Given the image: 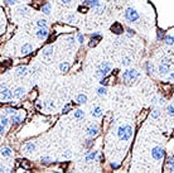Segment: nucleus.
Wrapping results in <instances>:
<instances>
[{
	"mask_svg": "<svg viewBox=\"0 0 174 173\" xmlns=\"http://www.w3.org/2000/svg\"><path fill=\"white\" fill-rule=\"evenodd\" d=\"M110 72H111V63L107 62V61H104V62L99 66V68L96 70V76L102 80V78H105Z\"/></svg>",
	"mask_w": 174,
	"mask_h": 173,
	"instance_id": "obj_2",
	"label": "nucleus"
},
{
	"mask_svg": "<svg viewBox=\"0 0 174 173\" xmlns=\"http://www.w3.org/2000/svg\"><path fill=\"white\" fill-rule=\"evenodd\" d=\"M76 101H77V104H86L87 96L85 93H79V95H77V97H76Z\"/></svg>",
	"mask_w": 174,
	"mask_h": 173,
	"instance_id": "obj_24",
	"label": "nucleus"
},
{
	"mask_svg": "<svg viewBox=\"0 0 174 173\" xmlns=\"http://www.w3.org/2000/svg\"><path fill=\"white\" fill-rule=\"evenodd\" d=\"M37 25L39 28H47V20L46 19H38L37 20Z\"/></svg>",
	"mask_w": 174,
	"mask_h": 173,
	"instance_id": "obj_32",
	"label": "nucleus"
},
{
	"mask_svg": "<svg viewBox=\"0 0 174 173\" xmlns=\"http://www.w3.org/2000/svg\"><path fill=\"white\" fill-rule=\"evenodd\" d=\"M33 51V46L30 44V43H25V44L22 46V49H20V53H22V56H26L29 54L30 52Z\"/></svg>",
	"mask_w": 174,
	"mask_h": 173,
	"instance_id": "obj_9",
	"label": "nucleus"
},
{
	"mask_svg": "<svg viewBox=\"0 0 174 173\" xmlns=\"http://www.w3.org/2000/svg\"><path fill=\"white\" fill-rule=\"evenodd\" d=\"M96 10V14H102L105 11V9L102 7H100V8H97V9H95Z\"/></svg>",
	"mask_w": 174,
	"mask_h": 173,
	"instance_id": "obj_42",
	"label": "nucleus"
},
{
	"mask_svg": "<svg viewBox=\"0 0 174 173\" xmlns=\"http://www.w3.org/2000/svg\"><path fill=\"white\" fill-rule=\"evenodd\" d=\"M4 113H5V115H14V114L17 113V110L14 109V107H5L4 109Z\"/></svg>",
	"mask_w": 174,
	"mask_h": 173,
	"instance_id": "obj_31",
	"label": "nucleus"
},
{
	"mask_svg": "<svg viewBox=\"0 0 174 173\" xmlns=\"http://www.w3.org/2000/svg\"><path fill=\"white\" fill-rule=\"evenodd\" d=\"M167 111H168V115L169 116H174V105H168Z\"/></svg>",
	"mask_w": 174,
	"mask_h": 173,
	"instance_id": "obj_33",
	"label": "nucleus"
},
{
	"mask_svg": "<svg viewBox=\"0 0 174 173\" xmlns=\"http://www.w3.org/2000/svg\"><path fill=\"white\" fill-rule=\"evenodd\" d=\"M77 40H78L79 43H83V40H85V37L82 36V34H78V36H77Z\"/></svg>",
	"mask_w": 174,
	"mask_h": 173,
	"instance_id": "obj_43",
	"label": "nucleus"
},
{
	"mask_svg": "<svg viewBox=\"0 0 174 173\" xmlns=\"http://www.w3.org/2000/svg\"><path fill=\"white\" fill-rule=\"evenodd\" d=\"M81 1H82V3H83V4H85V5H86V4H87V3H88V1H90V0H81Z\"/></svg>",
	"mask_w": 174,
	"mask_h": 173,
	"instance_id": "obj_51",
	"label": "nucleus"
},
{
	"mask_svg": "<svg viewBox=\"0 0 174 173\" xmlns=\"http://www.w3.org/2000/svg\"><path fill=\"white\" fill-rule=\"evenodd\" d=\"M164 154H165V152H164V149L160 148V146H154V148L152 149V157L154 158L155 160H161L164 158Z\"/></svg>",
	"mask_w": 174,
	"mask_h": 173,
	"instance_id": "obj_6",
	"label": "nucleus"
},
{
	"mask_svg": "<svg viewBox=\"0 0 174 173\" xmlns=\"http://www.w3.org/2000/svg\"><path fill=\"white\" fill-rule=\"evenodd\" d=\"M73 116H75V119H77V120L83 119L85 118V111L81 110V109H77L75 111V114H73Z\"/></svg>",
	"mask_w": 174,
	"mask_h": 173,
	"instance_id": "obj_25",
	"label": "nucleus"
},
{
	"mask_svg": "<svg viewBox=\"0 0 174 173\" xmlns=\"http://www.w3.org/2000/svg\"><path fill=\"white\" fill-rule=\"evenodd\" d=\"M124 17H125V19L128 20L129 23H136L140 18L138 10H135L134 8H128V9L124 11Z\"/></svg>",
	"mask_w": 174,
	"mask_h": 173,
	"instance_id": "obj_4",
	"label": "nucleus"
},
{
	"mask_svg": "<svg viewBox=\"0 0 174 173\" xmlns=\"http://www.w3.org/2000/svg\"><path fill=\"white\" fill-rule=\"evenodd\" d=\"M60 1L62 4H68V3H71V0H60Z\"/></svg>",
	"mask_w": 174,
	"mask_h": 173,
	"instance_id": "obj_48",
	"label": "nucleus"
},
{
	"mask_svg": "<svg viewBox=\"0 0 174 173\" xmlns=\"http://www.w3.org/2000/svg\"><path fill=\"white\" fill-rule=\"evenodd\" d=\"M97 158V152H87L86 155H85V162H87V163H91V162H93Z\"/></svg>",
	"mask_w": 174,
	"mask_h": 173,
	"instance_id": "obj_11",
	"label": "nucleus"
},
{
	"mask_svg": "<svg viewBox=\"0 0 174 173\" xmlns=\"http://www.w3.org/2000/svg\"><path fill=\"white\" fill-rule=\"evenodd\" d=\"M91 39H92V40L90 42V47H95L97 43H99V40H100L99 38H91Z\"/></svg>",
	"mask_w": 174,
	"mask_h": 173,
	"instance_id": "obj_37",
	"label": "nucleus"
},
{
	"mask_svg": "<svg viewBox=\"0 0 174 173\" xmlns=\"http://www.w3.org/2000/svg\"><path fill=\"white\" fill-rule=\"evenodd\" d=\"M173 39H174V36H173Z\"/></svg>",
	"mask_w": 174,
	"mask_h": 173,
	"instance_id": "obj_52",
	"label": "nucleus"
},
{
	"mask_svg": "<svg viewBox=\"0 0 174 173\" xmlns=\"http://www.w3.org/2000/svg\"><path fill=\"white\" fill-rule=\"evenodd\" d=\"M92 145H93L92 139H87L86 143H85V146H86V148H90V146H92Z\"/></svg>",
	"mask_w": 174,
	"mask_h": 173,
	"instance_id": "obj_39",
	"label": "nucleus"
},
{
	"mask_svg": "<svg viewBox=\"0 0 174 173\" xmlns=\"http://www.w3.org/2000/svg\"><path fill=\"white\" fill-rule=\"evenodd\" d=\"M86 5L87 7H90V8H93V9H97V8L101 7V3H100L99 0H90Z\"/></svg>",
	"mask_w": 174,
	"mask_h": 173,
	"instance_id": "obj_22",
	"label": "nucleus"
},
{
	"mask_svg": "<svg viewBox=\"0 0 174 173\" xmlns=\"http://www.w3.org/2000/svg\"><path fill=\"white\" fill-rule=\"evenodd\" d=\"M24 95H25V89L24 87H17V89L14 90V97L22 99Z\"/></svg>",
	"mask_w": 174,
	"mask_h": 173,
	"instance_id": "obj_16",
	"label": "nucleus"
},
{
	"mask_svg": "<svg viewBox=\"0 0 174 173\" xmlns=\"http://www.w3.org/2000/svg\"><path fill=\"white\" fill-rule=\"evenodd\" d=\"M106 93H107V89H106L105 86H100L99 89H97V95L99 96H105Z\"/></svg>",
	"mask_w": 174,
	"mask_h": 173,
	"instance_id": "obj_28",
	"label": "nucleus"
},
{
	"mask_svg": "<svg viewBox=\"0 0 174 173\" xmlns=\"http://www.w3.org/2000/svg\"><path fill=\"white\" fill-rule=\"evenodd\" d=\"M111 167H112L114 169H116V168H119V167H120V164H119V163H114V162H112V163H111Z\"/></svg>",
	"mask_w": 174,
	"mask_h": 173,
	"instance_id": "obj_46",
	"label": "nucleus"
},
{
	"mask_svg": "<svg viewBox=\"0 0 174 173\" xmlns=\"http://www.w3.org/2000/svg\"><path fill=\"white\" fill-rule=\"evenodd\" d=\"M34 149H35V144L33 142H29L24 145V152H26V153H32Z\"/></svg>",
	"mask_w": 174,
	"mask_h": 173,
	"instance_id": "obj_20",
	"label": "nucleus"
},
{
	"mask_svg": "<svg viewBox=\"0 0 174 173\" xmlns=\"http://www.w3.org/2000/svg\"><path fill=\"white\" fill-rule=\"evenodd\" d=\"M121 63H122V66H129V64L131 63V60H130V58H124Z\"/></svg>",
	"mask_w": 174,
	"mask_h": 173,
	"instance_id": "obj_38",
	"label": "nucleus"
},
{
	"mask_svg": "<svg viewBox=\"0 0 174 173\" xmlns=\"http://www.w3.org/2000/svg\"><path fill=\"white\" fill-rule=\"evenodd\" d=\"M9 121H10V120H9L5 115H3V114H1V119H0V134H1V137L4 135L5 129H7Z\"/></svg>",
	"mask_w": 174,
	"mask_h": 173,
	"instance_id": "obj_8",
	"label": "nucleus"
},
{
	"mask_svg": "<svg viewBox=\"0 0 174 173\" xmlns=\"http://www.w3.org/2000/svg\"><path fill=\"white\" fill-rule=\"evenodd\" d=\"M40 162H42L43 164H51L53 160L51 159L49 157H42V159H40Z\"/></svg>",
	"mask_w": 174,
	"mask_h": 173,
	"instance_id": "obj_34",
	"label": "nucleus"
},
{
	"mask_svg": "<svg viewBox=\"0 0 174 173\" xmlns=\"http://www.w3.org/2000/svg\"><path fill=\"white\" fill-rule=\"evenodd\" d=\"M145 71L148 75H154V71H155V67H154V63H152L150 61H148V62L145 63Z\"/></svg>",
	"mask_w": 174,
	"mask_h": 173,
	"instance_id": "obj_17",
	"label": "nucleus"
},
{
	"mask_svg": "<svg viewBox=\"0 0 174 173\" xmlns=\"http://www.w3.org/2000/svg\"><path fill=\"white\" fill-rule=\"evenodd\" d=\"M159 115H160V111H159L158 109H155V110H153V111H152V116H153L154 119L159 118Z\"/></svg>",
	"mask_w": 174,
	"mask_h": 173,
	"instance_id": "obj_36",
	"label": "nucleus"
},
{
	"mask_svg": "<svg viewBox=\"0 0 174 173\" xmlns=\"http://www.w3.org/2000/svg\"><path fill=\"white\" fill-rule=\"evenodd\" d=\"M158 72L160 76H167L169 73V64H164V63H160L158 68Z\"/></svg>",
	"mask_w": 174,
	"mask_h": 173,
	"instance_id": "obj_13",
	"label": "nucleus"
},
{
	"mask_svg": "<svg viewBox=\"0 0 174 173\" xmlns=\"http://www.w3.org/2000/svg\"><path fill=\"white\" fill-rule=\"evenodd\" d=\"M132 135V128L131 125H121L117 129V137L122 142H128Z\"/></svg>",
	"mask_w": 174,
	"mask_h": 173,
	"instance_id": "obj_1",
	"label": "nucleus"
},
{
	"mask_svg": "<svg viewBox=\"0 0 174 173\" xmlns=\"http://www.w3.org/2000/svg\"><path fill=\"white\" fill-rule=\"evenodd\" d=\"M159 104H160V105H163L164 104V102H165V100H164V97H160V99H159Z\"/></svg>",
	"mask_w": 174,
	"mask_h": 173,
	"instance_id": "obj_47",
	"label": "nucleus"
},
{
	"mask_svg": "<svg viewBox=\"0 0 174 173\" xmlns=\"http://www.w3.org/2000/svg\"><path fill=\"white\" fill-rule=\"evenodd\" d=\"M69 109H71V105L68 104V105H66V106L63 107V110H62V111H63V113L66 114V113H68V110H69Z\"/></svg>",
	"mask_w": 174,
	"mask_h": 173,
	"instance_id": "obj_44",
	"label": "nucleus"
},
{
	"mask_svg": "<svg viewBox=\"0 0 174 173\" xmlns=\"http://www.w3.org/2000/svg\"><path fill=\"white\" fill-rule=\"evenodd\" d=\"M91 38H99V39H101V33L100 32H95V33L91 34Z\"/></svg>",
	"mask_w": 174,
	"mask_h": 173,
	"instance_id": "obj_40",
	"label": "nucleus"
},
{
	"mask_svg": "<svg viewBox=\"0 0 174 173\" xmlns=\"http://www.w3.org/2000/svg\"><path fill=\"white\" fill-rule=\"evenodd\" d=\"M48 28H38L37 30H35V36H37V38L39 40H44L47 37H48Z\"/></svg>",
	"mask_w": 174,
	"mask_h": 173,
	"instance_id": "obj_7",
	"label": "nucleus"
},
{
	"mask_svg": "<svg viewBox=\"0 0 174 173\" xmlns=\"http://www.w3.org/2000/svg\"><path fill=\"white\" fill-rule=\"evenodd\" d=\"M60 70H61V72H67L69 70V63H67V62H62L60 64Z\"/></svg>",
	"mask_w": 174,
	"mask_h": 173,
	"instance_id": "obj_29",
	"label": "nucleus"
},
{
	"mask_svg": "<svg viewBox=\"0 0 174 173\" xmlns=\"http://www.w3.org/2000/svg\"><path fill=\"white\" fill-rule=\"evenodd\" d=\"M163 40H164V43H165V44H168V46H173L174 44L173 36H164Z\"/></svg>",
	"mask_w": 174,
	"mask_h": 173,
	"instance_id": "obj_27",
	"label": "nucleus"
},
{
	"mask_svg": "<svg viewBox=\"0 0 174 173\" xmlns=\"http://www.w3.org/2000/svg\"><path fill=\"white\" fill-rule=\"evenodd\" d=\"M53 52H54V48H53V46H47L46 48H43L42 54H43V57L49 58L51 56H53Z\"/></svg>",
	"mask_w": 174,
	"mask_h": 173,
	"instance_id": "obj_14",
	"label": "nucleus"
},
{
	"mask_svg": "<svg viewBox=\"0 0 174 173\" xmlns=\"http://www.w3.org/2000/svg\"><path fill=\"white\" fill-rule=\"evenodd\" d=\"M29 13V9L26 7H19L18 8V14H20V15H25V14Z\"/></svg>",
	"mask_w": 174,
	"mask_h": 173,
	"instance_id": "obj_30",
	"label": "nucleus"
},
{
	"mask_svg": "<svg viewBox=\"0 0 174 173\" xmlns=\"http://www.w3.org/2000/svg\"><path fill=\"white\" fill-rule=\"evenodd\" d=\"M169 78H170V80H174V72H170L169 73Z\"/></svg>",
	"mask_w": 174,
	"mask_h": 173,
	"instance_id": "obj_50",
	"label": "nucleus"
},
{
	"mask_svg": "<svg viewBox=\"0 0 174 173\" xmlns=\"http://www.w3.org/2000/svg\"><path fill=\"white\" fill-rule=\"evenodd\" d=\"M23 118H24V115H17V114H14V115H11V118H10V123L13 125H18L23 121Z\"/></svg>",
	"mask_w": 174,
	"mask_h": 173,
	"instance_id": "obj_15",
	"label": "nucleus"
},
{
	"mask_svg": "<svg viewBox=\"0 0 174 173\" xmlns=\"http://www.w3.org/2000/svg\"><path fill=\"white\" fill-rule=\"evenodd\" d=\"M91 114H92L93 118H100V116L102 115V109L100 106H95L91 111Z\"/></svg>",
	"mask_w": 174,
	"mask_h": 173,
	"instance_id": "obj_19",
	"label": "nucleus"
},
{
	"mask_svg": "<svg viewBox=\"0 0 174 173\" xmlns=\"http://www.w3.org/2000/svg\"><path fill=\"white\" fill-rule=\"evenodd\" d=\"M17 75L20 76V77H23V76H26V75H28V68H26L25 66H19L17 68Z\"/></svg>",
	"mask_w": 174,
	"mask_h": 173,
	"instance_id": "obj_18",
	"label": "nucleus"
},
{
	"mask_svg": "<svg viewBox=\"0 0 174 173\" xmlns=\"http://www.w3.org/2000/svg\"><path fill=\"white\" fill-rule=\"evenodd\" d=\"M68 43H69L71 46H72V44L75 46V43H76V39H75V37H69V38H68Z\"/></svg>",
	"mask_w": 174,
	"mask_h": 173,
	"instance_id": "obj_41",
	"label": "nucleus"
},
{
	"mask_svg": "<svg viewBox=\"0 0 174 173\" xmlns=\"http://www.w3.org/2000/svg\"><path fill=\"white\" fill-rule=\"evenodd\" d=\"M51 4L49 3H46V4L42 7V13L43 14H46V15H48V14H51Z\"/></svg>",
	"mask_w": 174,
	"mask_h": 173,
	"instance_id": "obj_26",
	"label": "nucleus"
},
{
	"mask_svg": "<svg viewBox=\"0 0 174 173\" xmlns=\"http://www.w3.org/2000/svg\"><path fill=\"white\" fill-rule=\"evenodd\" d=\"M167 169L169 172H174V158H168L167 159Z\"/></svg>",
	"mask_w": 174,
	"mask_h": 173,
	"instance_id": "obj_23",
	"label": "nucleus"
},
{
	"mask_svg": "<svg viewBox=\"0 0 174 173\" xmlns=\"http://www.w3.org/2000/svg\"><path fill=\"white\" fill-rule=\"evenodd\" d=\"M111 32L115 34H121V33H124V27L121 24H119V23H114V24L111 25Z\"/></svg>",
	"mask_w": 174,
	"mask_h": 173,
	"instance_id": "obj_12",
	"label": "nucleus"
},
{
	"mask_svg": "<svg viewBox=\"0 0 174 173\" xmlns=\"http://www.w3.org/2000/svg\"><path fill=\"white\" fill-rule=\"evenodd\" d=\"M139 76H140V73L138 70H135V68H129V70H125V71L122 72V81H125V82H130V81H135V80H138L139 78Z\"/></svg>",
	"mask_w": 174,
	"mask_h": 173,
	"instance_id": "obj_3",
	"label": "nucleus"
},
{
	"mask_svg": "<svg viewBox=\"0 0 174 173\" xmlns=\"http://www.w3.org/2000/svg\"><path fill=\"white\" fill-rule=\"evenodd\" d=\"M97 134H99V128L96 125H91L87 128V135L90 138H95L97 137Z\"/></svg>",
	"mask_w": 174,
	"mask_h": 173,
	"instance_id": "obj_10",
	"label": "nucleus"
},
{
	"mask_svg": "<svg viewBox=\"0 0 174 173\" xmlns=\"http://www.w3.org/2000/svg\"><path fill=\"white\" fill-rule=\"evenodd\" d=\"M13 97H14V92H11L4 84H1V101L3 102H8V101H10Z\"/></svg>",
	"mask_w": 174,
	"mask_h": 173,
	"instance_id": "obj_5",
	"label": "nucleus"
},
{
	"mask_svg": "<svg viewBox=\"0 0 174 173\" xmlns=\"http://www.w3.org/2000/svg\"><path fill=\"white\" fill-rule=\"evenodd\" d=\"M11 154H13V150L9 146H3L1 148V157H10Z\"/></svg>",
	"mask_w": 174,
	"mask_h": 173,
	"instance_id": "obj_21",
	"label": "nucleus"
},
{
	"mask_svg": "<svg viewBox=\"0 0 174 173\" xmlns=\"http://www.w3.org/2000/svg\"><path fill=\"white\" fill-rule=\"evenodd\" d=\"M5 3H7L8 5H14L17 3V0H5Z\"/></svg>",
	"mask_w": 174,
	"mask_h": 173,
	"instance_id": "obj_45",
	"label": "nucleus"
},
{
	"mask_svg": "<svg viewBox=\"0 0 174 173\" xmlns=\"http://www.w3.org/2000/svg\"><path fill=\"white\" fill-rule=\"evenodd\" d=\"M152 102H153V104H155V102H158V99L155 97V96H154V97H152Z\"/></svg>",
	"mask_w": 174,
	"mask_h": 173,
	"instance_id": "obj_49",
	"label": "nucleus"
},
{
	"mask_svg": "<svg viewBox=\"0 0 174 173\" xmlns=\"http://www.w3.org/2000/svg\"><path fill=\"white\" fill-rule=\"evenodd\" d=\"M76 15L75 14H69L68 17H67V20H68V23H76Z\"/></svg>",
	"mask_w": 174,
	"mask_h": 173,
	"instance_id": "obj_35",
	"label": "nucleus"
}]
</instances>
